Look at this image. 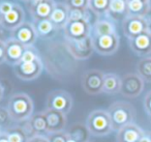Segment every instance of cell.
<instances>
[{
	"instance_id": "6da1fadb",
	"label": "cell",
	"mask_w": 151,
	"mask_h": 142,
	"mask_svg": "<svg viewBox=\"0 0 151 142\" xmlns=\"http://www.w3.org/2000/svg\"><path fill=\"white\" fill-rule=\"evenodd\" d=\"M6 108L13 121L21 123L29 119L33 114L34 104L28 94L24 92H17L9 98Z\"/></svg>"
},
{
	"instance_id": "7a4b0ae2",
	"label": "cell",
	"mask_w": 151,
	"mask_h": 142,
	"mask_svg": "<svg viewBox=\"0 0 151 142\" xmlns=\"http://www.w3.org/2000/svg\"><path fill=\"white\" fill-rule=\"evenodd\" d=\"M108 113L112 122V129L116 132L124 125L132 123L136 118L134 107L123 101L113 103L108 109Z\"/></svg>"
},
{
	"instance_id": "3957f363",
	"label": "cell",
	"mask_w": 151,
	"mask_h": 142,
	"mask_svg": "<svg viewBox=\"0 0 151 142\" xmlns=\"http://www.w3.org/2000/svg\"><path fill=\"white\" fill-rule=\"evenodd\" d=\"M86 125L91 136L105 137L113 132L112 122L107 110H93L86 119Z\"/></svg>"
},
{
	"instance_id": "277c9868",
	"label": "cell",
	"mask_w": 151,
	"mask_h": 142,
	"mask_svg": "<svg viewBox=\"0 0 151 142\" xmlns=\"http://www.w3.org/2000/svg\"><path fill=\"white\" fill-rule=\"evenodd\" d=\"M46 108L59 111L67 115L73 108V98L66 90H53L47 96Z\"/></svg>"
},
{
	"instance_id": "5b68a950",
	"label": "cell",
	"mask_w": 151,
	"mask_h": 142,
	"mask_svg": "<svg viewBox=\"0 0 151 142\" xmlns=\"http://www.w3.org/2000/svg\"><path fill=\"white\" fill-rule=\"evenodd\" d=\"M91 36L93 49L96 53L103 56H110L117 52L120 44V38L118 32L108 36Z\"/></svg>"
},
{
	"instance_id": "8992f818",
	"label": "cell",
	"mask_w": 151,
	"mask_h": 142,
	"mask_svg": "<svg viewBox=\"0 0 151 142\" xmlns=\"http://www.w3.org/2000/svg\"><path fill=\"white\" fill-rule=\"evenodd\" d=\"M145 82L137 73H128L121 77L120 93L128 99L138 98L144 90Z\"/></svg>"
},
{
	"instance_id": "52a82bcc",
	"label": "cell",
	"mask_w": 151,
	"mask_h": 142,
	"mask_svg": "<svg viewBox=\"0 0 151 142\" xmlns=\"http://www.w3.org/2000/svg\"><path fill=\"white\" fill-rule=\"evenodd\" d=\"M92 24L88 20L68 21L63 28V33L66 41H80L91 36Z\"/></svg>"
},
{
	"instance_id": "ba28073f",
	"label": "cell",
	"mask_w": 151,
	"mask_h": 142,
	"mask_svg": "<svg viewBox=\"0 0 151 142\" xmlns=\"http://www.w3.org/2000/svg\"><path fill=\"white\" fill-rule=\"evenodd\" d=\"M105 73L99 70H88L82 75L81 84L85 92L91 96H96L103 92V83Z\"/></svg>"
},
{
	"instance_id": "9c48e42d",
	"label": "cell",
	"mask_w": 151,
	"mask_h": 142,
	"mask_svg": "<svg viewBox=\"0 0 151 142\" xmlns=\"http://www.w3.org/2000/svg\"><path fill=\"white\" fill-rule=\"evenodd\" d=\"M42 70H44V63H42V58L34 61H29V62L20 61L14 67L16 76L23 81L35 80L42 75Z\"/></svg>"
},
{
	"instance_id": "30bf717a",
	"label": "cell",
	"mask_w": 151,
	"mask_h": 142,
	"mask_svg": "<svg viewBox=\"0 0 151 142\" xmlns=\"http://www.w3.org/2000/svg\"><path fill=\"white\" fill-rule=\"evenodd\" d=\"M65 47L69 54L77 60H85L90 58L92 53L94 52L91 36L80 41L65 40Z\"/></svg>"
},
{
	"instance_id": "8fae6325",
	"label": "cell",
	"mask_w": 151,
	"mask_h": 142,
	"mask_svg": "<svg viewBox=\"0 0 151 142\" xmlns=\"http://www.w3.org/2000/svg\"><path fill=\"white\" fill-rule=\"evenodd\" d=\"M11 38H15L25 47H33L38 38L33 23L28 21L23 22L16 29L11 31Z\"/></svg>"
},
{
	"instance_id": "7c38bea8",
	"label": "cell",
	"mask_w": 151,
	"mask_h": 142,
	"mask_svg": "<svg viewBox=\"0 0 151 142\" xmlns=\"http://www.w3.org/2000/svg\"><path fill=\"white\" fill-rule=\"evenodd\" d=\"M122 30H123L124 36L127 40H132L149 29L144 17L126 16L122 21Z\"/></svg>"
},
{
	"instance_id": "4fadbf2b",
	"label": "cell",
	"mask_w": 151,
	"mask_h": 142,
	"mask_svg": "<svg viewBox=\"0 0 151 142\" xmlns=\"http://www.w3.org/2000/svg\"><path fill=\"white\" fill-rule=\"evenodd\" d=\"M55 4L54 0H32L29 2V14L33 22L49 19Z\"/></svg>"
},
{
	"instance_id": "5bb4252c",
	"label": "cell",
	"mask_w": 151,
	"mask_h": 142,
	"mask_svg": "<svg viewBox=\"0 0 151 142\" xmlns=\"http://www.w3.org/2000/svg\"><path fill=\"white\" fill-rule=\"evenodd\" d=\"M130 50L139 57H147L151 54V31L143 32L138 36L128 40Z\"/></svg>"
},
{
	"instance_id": "9a60e30c",
	"label": "cell",
	"mask_w": 151,
	"mask_h": 142,
	"mask_svg": "<svg viewBox=\"0 0 151 142\" xmlns=\"http://www.w3.org/2000/svg\"><path fill=\"white\" fill-rule=\"evenodd\" d=\"M25 49L26 47L16 41L15 38H7L5 41V62L15 67L17 63L21 61Z\"/></svg>"
},
{
	"instance_id": "2e32d148",
	"label": "cell",
	"mask_w": 151,
	"mask_h": 142,
	"mask_svg": "<svg viewBox=\"0 0 151 142\" xmlns=\"http://www.w3.org/2000/svg\"><path fill=\"white\" fill-rule=\"evenodd\" d=\"M46 116L47 125H48V133H54V132L65 131L67 123L66 114L59 112L52 109H47L42 111Z\"/></svg>"
},
{
	"instance_id": "e0dca14e",
	"label": "cell",
	"mask_w": 151,
	"mask_h": 142,
	"mask_svg": "<svg viewBox=\"0 0 151 142\" xmlns=\"http://www.w3.org/2000/svg\"><path fill=\"white\" fill-rule=\"evenodd\" d=\"M23 22H25V11L20 4H17L13 11L2 16L0 26L6 30L13 31Z\"/></svg>"
},
{
	"instance_id": "ac0fdd59",
	"label": "cell",
	"mask_w": 151,
	"mask_h": 142,
	"mask_svg": "<svg viewBox=\"0 0 151 142\" xmlns=\"http://www.w3.org/2000/svg\"><path fill=\"white\" fill-rule=\"evenodd\" d=\"M145 132L134 122L126 125L117 131V142H139Z\"/></svg>"
},
{
	"instance_id": "d6986e66",
	"label": "cell",
	"mask_w": 151,
	"mask_h": 142,
	"mask_svg": "<svg viewBox=\"0 0 151 142\" xmlns=\"http://www.w3.org/2000/svg\"><path fill=\"white\" fill-rule=\"evenodd\" d=\"M68 7L64 2H56L51 14L50 20L57 30H63L68 22Z\"/></svg>"
},
{
	"instance_id": "ffe728a7",
	"label": "cell",
	"mask_w": 151,
	"mask_h": 142,
	"mask_svg": "<svg viewBox=\"0 0 151 142\" xmlns=\"http://www.w3.org/2000/svg\"><path fill=\"white\" fill-rule=\"evenodd\" d=\"M117 32L116 29V23L109 19L108 17H99L92 24L91 29V36H108V34H114Z\"/></svg>"
},
{
	"instance_id": "44dd1931",
	"label": "cell",
	"mask_w": 151,
	"mask_h": 142,
	"mask_svg": "<svg viewBox=\"0 0 151 142\" xmlns=\"http://www.w3.org/2000/svg\"><path fill=\"white\" fill-rule=\"evenodd\" d=\"M127 16V0H110L109 11L106 17L116 22L123 21Z\"/></svg>"
},
{
	"instance_id": "7402d4cb",
	"label": "cell",
	"mask_w": 151,
	"mask_h": 142,
	"mask_svg": "<svg viewBox=\"0 0 151 142\" xmlns=\"http://www.w3.org/2000/svg\"><path fill=\"white\" fill-rule=\"evenodd\" d=\"M67 137L75 140L76 142H88L90 141L91 134L86 125L77 122L71 125L66 130Z\"/></svg>"
},
{
	"instance_id": "603a6c76",
	"label": "cell",
	"mask_w": 151,
	"mask_h": 142,
	"mask_svg": "<svg viewBox=\"0 0 151 142\" xmlns=\"http://www.w3.org/2000/svg\"><path fill=\"white\" fill-rule=\"evenodd\" d=\"M32 23H33L34 28H35L37 38H42V40H51L52 38H54L55 34L58 31L49 19L35 21L32 22Z\"/></svg>"
},
{
	"instance_id": "cb8c5ba5",
	"label": "cell",
	"mask_w": 151,
	"mask_h": 142,
	"mask_svg": "<svg viewBox=\"0 0 151 142\" xmlns=\"http://www.w3.org/2000/svg\"><path fill=\"white\" fill-rule=\"evenodd\" d=\"M151 9V1L127 0V16L145 17Z\"/></svg>"
},
{
	"instance_id": "d4e9b609",
	"label": "cell",
	"mask_w": 151,
	"mask_h": 142,
	"mask_svg": "<svg viewBox=\"0 0 151 142\" xmlns=\"http://www.w3.org/2000/svg\"><path fill=\"white\" fill-rule=\"evenodd\" d=\"M121 89V77L115 73H107L104 76L103 92L107 94L119 93Z\"/></svg>"
},
{
	"instance_id": "484cf974",
	"label": "cell",
	"mask_w": 151,
	"mask_h": 142,
	"mask_svg": "<svg viewBox=\"0 0 151 142\" xmlns=\"http://www.w3.org/2000/svg\"><path fill=\"white\" fill-rule=\"evenodd\" d=\"M31 123L32 130H33L35 135H45L48 134V125H47V119L44 112L33 113L29 118Z\"/></svg>"
},
{
	"instance_id": "4316f807",
	"label": "cell",
	"mask_w": 151,
	"mask_h": 142,
	"mask_svg": "<svg viewBox=\"0 0 151 142\" xmlns=\"http://www.w3.org/2000/svg\"><path fill=\"white\" fill-rule=\"evenodd\" d=\"M137 74L144 82H151V56L141 58L137 64Z\"/></svg>"
},
{
	"instance_id": "83f0119b",
	"label": "cell",
	"mask_w": 151,
	"mask_h": 142,
	"mask_svg": "<svg viewBox=\"0 0 151 142\" xmlns=\"http://www.w3.org/2000/svg\"><path fill=\"white\" fill-rule=\"evenodd\" d=\"M110 0H89V11L99 17L107 16L109 11Z\"/></svg>"
},
{
	"instance_id": "f1b7e54d",
	"label": "cell",
	"mask_w": 151,
	"mask_h": 142,
	"mask_svg": "<svg viewBox=\"0 0 151 142\" xmlns=\"http://www.w3.org/2000/svg\"><path fill=\"white\" fill-rule=\"evenodd\" d=\"M9 142H27L28 137L21 125H13L5 130Z\"/></svg>"
},
{
	"instance_id": "f546056e",
	"label": "cell",
	"mask_w": 151,
	"mask_h": 142,
	"mask_svg": "<svg viewBox=\"0 0 151 142\" xmlns=\"http://www.w3.org/2000/svg\"><path fill=\"white\" fill-rule=\"evenodd\" d=\"M91 12L88 9H73L68 11V21H81V20H88L91 21Z\"/></svg>"
},
{
	"instance_id": "4dcf8cb0",
	"label": "cell",
	"mask_w": 151,
	"mask_h": 142,
	"mask_svg": "<svg viewBox=\"0 0 151 142\" xmlns=\"http://www.w3.org/2000/svg\"><path fill=\"white\" fill-rule=\"evenodd\" d=\"M13 121L6 107L0 106V129H9Z\"/></svg>"
},
{
	"instance_id": "1f68e13d",
	"label": "cell",
	"mask_w": 151,
	"mask_h": 142,
	"mask_svg": "<svg viewBox=\"0 0 151 142\" xmlns=\"http://www.w3.org/2000/svg\"><path fill=\"white\" fill-rule=\"evenodd\" d=\"M40 53L34 48V46L26 47L25 51H24V53H23V56H22V58H21V61H23V62H29V61L37 60V59H40Z\"/></svg>"
},
{
	"instance_id": "d6a6232c",
	"label": "cell",
	"mask_w": 151,
	"mask_h": 142,
	"mask_svg": "<svg viewBox=\"0 0 151 142\" xmlns=\"http://www.w3.org/2000/svg\"><path fill=\"white\" fill-rule=\"evenodd\" d=\"M64 3L68 9H88L89 7V0H64Z\"/></svg>"
},
{
	"instance_id": "836d02e7",
	"label": "cell",
	"mask_w": 151,
	"mask_h": 142,
	"mask_svg": "<svg viewBox=\"0 0 151 142\" xmlns=\"http://www.w3.org/2000/svg\"><path fill=\"white\" fill-rule=\"evenodd\" d=\"M49 142H66L67 141V134L66 131L54 132V133L47 134Z\"/></svg>"
},
{
	"instance_id": "e575fe53",
	"label": "cell",
	"mask_w": 151,
	"mask_h": 142,
	"mask_svg": "<svg viewBox=\"0 0 151 142\" xmlns=\"http://www.w3.org/2000/svg\"><path fill=\"white\" fill-rule=\"evenodd\" d=\"M18 3L14 2L13 0H0V13L3 15L9 13L16 7Z\"/></svg>"
},
{
	"instance_id": "d590c367",
	"label": "cell",
	"mask_w": 151,
	"mask_h": 142,
	"mask_svg": "<svg viewBox=\"0 0 151 142\" xmlns=\"http://www.w3.org/2000/svg\"><path fill=\"white\" fill-rule=\"evenodd\" d=\"M144 109L147 114L151 116V90L147 92L144 98Z\"/></svg>"
},
{
	"instance_id": "8d00e7d4",
	"label": "cell",
	"mask_w": 151,
	"mask_h": 142,
	"mask_svg": "<svg viewBox=\"0 0 151 142\" xmlns=\"http://www.w3.org/2000/svg\"><path fill=\"white\" fill-rule=\"evenodd\" d=\"M5 62V41L0 40V64Z\"/></svg>"
},
{
	"instance_id": "74e56055",
	"label": "cell",
	"mask_w": 151,
	"mask_h": 142,
	"mask_svg": "<svg viewBox=\"0 0 151 142\" xmlns=\"http://www.w3.org/2000/svg\"><path fill=\"white\" fill-rule=\"evenodd\" d=\"M27 142H49L47 136L45 135H35L33 137L29 138Z\"/></svg>"
},
{
	"instance_id": "f35d334b",
	"label": "cell",
	"mask_w": 151,
	"mask_h": 142,
	"mask_svg": "<svg viewBox=\"0 0 151 142\" xmlns=\"http://www.w3.org/2000/svg\"><path fill=\"white\" fill-rule=\"evenodd\" d=\"M139 142H151V136H150V134H149V132L144 133V135L141 137Z\"/></svg>"
},
{
	"instance_id": "ab89813d",
	"label": "cell",
	"mask_w": 151,
	"mask_h": 142,
	"mask_svg": "<svg viewBox=\"0 0 151 142\" xmlns=\"http://www.w3.org/2000/svg\"><path fill=\"white\" fill-rule=\"evenodd\" d=\"M0 142H9V136H7V134L5 131H2L1 133H0Z\"/></svg>"
},
{
	"instance_id": "60d3db41",
	"label": "cell",
	"mask_w": 151,
	"mask_h": 142,
	"mask_svg": "<svg viewBox=\"0 0 151 142\" xmlns=\"http://www.w3.org/2000/svg\"><path fill=\"white\" fill-rule=\"evenodd\" d=\"M144 18H145V20H146V22H147V25H148V29L151 31V9L148 12V14H147Z\"/></svg>"
},
{
	"instance_id": "b9f144b4",
	"label": "cell",
	"mask_w": 151,
	"mask_h": 142,
	"mask_svg": "<svg viewBox=\"0 0 151 142\" xmlns=\"http://www.w3.org/2000/svg\"><path fill=\"white\" fill-rule=\"evenodd\" d=\"M3 94H4V88H3L2 84L0 83V101L2 100V98H3Z\"/></svg>"
},
{
	"instance_id": "7bdbcfd3",
	"label": "cell",
	"mask_w": 151,
	"mask_h": 142,
	"mask_svg": "<svg viewBox=\"0 0 151 142\" xmlns=\"http://www.w3.org/2000/svg\"><path fill=\"white\" fill-rule=\"evenodd\" d=\"M66 142H76V141H75V140H73V139H70V138H67Z\"/></svg>"
},
{
	"instance_id": "ee69618b",
	"label": "cell",
	"mask_w": 151,
	"mask_h": 142,
	"mask_svg": "<svg viewBox=\"0 0 151 142\" xmlns=\"http://www.w3.org/2000/svg\"><path fill=\"white\" fill-rule=\"evenodd\" d=\"M21 1H24V2H28V3H29V2H31L32 0H21Z\"/></svg>"
},
{
	"instance_id": "f6af8a7d",
	"label": "cell",
	"mask_w": 151,
	"mask_h": 142,
	"mask_svg": "<svg viewBox=\"0 0 151 142\" xmlns=\"http://www.w3.org/2000/svg\"><path fill=\"white\" fill-rule=\"evenodd\" d=\"M1 20H2V14L0 13V25H1Z\"/></svg>"
},
{
	"instance_id": "bcb514c9",
	"label": "cell",
	"mask_w": 151,
	"mask_h": 142,
	"mask_svg": "<svg viewBox=\"0 0 151 142\" xmlns=\"http://www.w3.org/2000/svg\"><path fill=\"white\" fill-rule=\"evenodd\" d=\"M1 132H2V130H1V129H0V133H1Z\"/></svg>"
},
{
	"instance_id": "7dc6e473",
	"label": "cell",
	"mask_w": 151,
	"mask_h": 142,
	"mask_svg": "<svg viewBox=\"0 0 151 142\" xmlns=\"http://www.w3.org/2000/svg\"><path fill=\"white\" fill-rule=\"evenodd\" d=\"M149 134H150V136H151V131H150V132H149Z\"/></svg>"
},
{
	"instance_id": "c3c4849f",
	"label": "cell",
	"mask_w": 151,
	"mask_h": 142,
	"mask_svg": "<svg viewBox=\"0 0 151 142\" xmlns=\"http://www.w3.org/2000/svg\"><path fill=\"white\" fill-rule=\"evenodd\" d=\"M146 1H151V0H146Z\"/></svg>"
},
{
	"instance_id": "681fc988",
	"label": "cell",
	"mask_w": 151,
	"mask_h": 142,
	"mask_svg": "<svg viewBox=\"0 0 151 142\" xmlns=\"http://www.w3.org/2000/svg\"><path fill=\"white\" fill-rule=\"evenodd\" d=\"M88 142H92V141H91V140H90V141H88Z\"/></svg>"
}]
</instances>
